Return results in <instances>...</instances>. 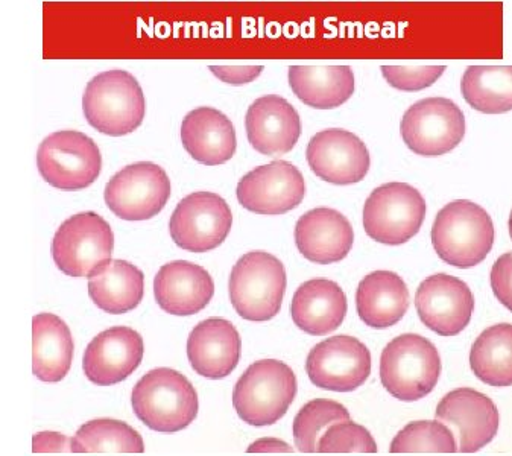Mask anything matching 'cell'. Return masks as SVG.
Segmentation results:
<instances>
[{
	"label": "cell",
	"mask_w": 512,
	"mask_h": 456,
	"mask_svg": "<svg viewBox=\"0 0 512 456\" xmlns=\"http://www.w3.org/2000/svg\"><path fill=\"white\" fill-rule=\"evenodd\" d=\"M131 403L140 422L166 434L186 429L200 409L195 388L172 368L146 373L134 387Z\"/></svg>",
	"instance_id": "obj_1"
},
{
	"label": "cell",
	"mask_w": 512,
	"mask_h": 456,
	"mask_svg": "<svg viewBox=\"0 0 512 456\" xmlns=\"http://www.w3.org/2000/svg\"><path fill=\"white\" fill-rule=\"evenodd\" d=\"M432 244L449 265L468 270L484 262L494 244L493 219L479 204L453 201L440 210L432 227Z\"/></svg>",
	"instance_id": "obj_2"
},
{
	"label": "cell",
	"mask_w": 512,
	"mask_h": 456,
	"mask_svg": "<svg viewBox=\"0 0 512 456\" xmlns=\"http://www.w3.org/2000/svg\"><path fill=\"white\" fill-rule=\"evenodd\" d=\"M145 95L139 81L125 70L99 73L87 84L83 111L99 133L121 137L133 133L145 119Z\"/></svg>",
	"instance_id": "obj_3"
},
{
	"label": "cell",
	"mask_w": 512,
	"mask_h": 456,
	"mask_svg": "<svg viewBox=\"0 0 512 456\" xmlns=\"http://www.w3.org/2000/svg\"><path fill=\"white\" fill-rule=\"evenodd\" d=\"M440 376V353L423 336L405 333L383 349L380 380L385 390L402 402H415L432 393Z\"/></svg>",
	"instance_id": "obj_4"
},
{
	"label": "cell",
	"mask_w": 512,
	"mask_h": 456,
	"mask_svg": "<svg viewBox=\"0 0 512 456\" xmlns=\"http://www.w3.org/2000/svg\"><path fill=\"white\" fill-rule=\"evenodd\" d=\"M297 396V377L285 362H254L242 374L233 391L239 417L251 426H269L285 417Z\"/></svg>",
	"instance_id": "obj_5"
},
{
	"label": "cell",
	"mask_w": 512,
	"mask_h": 456,
	"mask_svg": "<svg viewBox=\"0 0 512 456\" xmlns=\"http://www.w3.org/2000/svg\"><path fill=\"white\" fill-rule=\"evenodd\" d=\"M286 285L285 266L277 257L265 251H251L231 271V304L244 320H272L282 309Z\"/></svg>",
	"instance_id": "obj_6"
},
{
	"label": "cell",
	"mask_w": 512,
	"mask_h": 456,
	"mask_svg": "<svg viewBox=\"0 0 512 456\" xmlns=\"http://www.w3.org/2000/svg\"><path fill=\"white\" fill-rule=\"evenodd\" d=\"M114 235L110 224L95 212L78 213L64 221L52 241V257L66 276L87 279L111 259Z\"/></svg>",
	"instance_id": "obj_7"
},
{
	"label": "cell",
	"mask_w": 512,
	"mask_h": 456,
	"mask_svg": "<svg viewBox=\"0 0 512 456\" xmlns=\"http://www.w3.org/2000/svg\"><path fill=\"white\" fill-rule=\"evenodd\" d=\"M38 172L57 189L81 190L98 180L102 156L95 140L80 131H57L37 151Z\"/></svg>",
	"instance_id": "obj_8"
},
{
	"label": "cell",
	"mask_w": 512,
	"mask_h": 456,
	"mask_svg": "<svg viewBox=\"0 0 512 456\" xmlns=\"http://www.w3.org/2000/svg\"><path fill=\"white\" fill-rule=\"evenodd\" d=\"M426 212V200L411 184L386 183L365 203V232L380 244H406L420 232Z\"/></svg>",
	"instance_id": "obj_9"
},
{
	"label": "cell",
	"mask_w": 512,
	"mask_h": 456,
	"mask_svg": "<svg viewBox=\"0 0 512 456\" xmlns=\"http://www.w3.org/2000/svg\"><path fill=\"white\" fill-rule=\"evenodd\" d=\"M400 134L417 156H444L464 139L465 116L450 99H421L406 111Z\"/></svg>",
	"instance_id": "obj_10"
},
{
	"label": "cell",
	"mask_w": 512,
	"mask_h": 456,
	"mask_svg": "<svg viewBox=\"0 0 512 456\" xmlns=\"http://www.w3.org/2000/svg\"><path fill=\"white\" fill-rule=\"evenodd\" d=\"M171 197V180L165 169L139 162L117 172L105 187V204L125 221H146L165 209Z\"/></svg>",
	"instance_id": "obj_11"
},
{
	"label": "cell",
	"mask_w": 512,
	"mask_h": 456,
	"mask_svg": "<svg viewBox=\"0 0 512 456\" xmlns=\"http://www.w3.org/2000/svg\"><path fill=\"white\" fill-rule=\"evenodd\" d=\"M231 225L233 213L224 198L213 192H195L178 203L169 232L183 250L207 253L227 239Z\"/></svg>",
	"instance_id": "obj_12"
},
{
	"label": "cell",
	"mask_w": 512,
	"mask_h": 456,
	"mask_svg": "<svg viewBox=\"0 0 512 456\" xmlns=\"http://www.w3.org/2000/svg\"><path fill=\"white\" fill-rule=\"evenodd\" d=\"M306 370L313 385L350 393L370 377L371 353L364 342L353 336H333L310 350Z\"/></svg>",
	"instance_id": "obj_13"
},
{
	"label": "cell",
	"mask_w": 512,
	"mask_h": 456,
	"mask_svg": "<svg viewBox=\"0 0 512 456\" xmlns=\"http://www.w3.org/2000/svg\"><path fill=\"white\" fill-rule=\"evenodd\" d=\"M239 204L257 215H285L300 206L306 181L297 166L275 160L248 172L238 184Z\"/></svg>",
	"instance_id": "obj_14"
},
{
	"label": "cell",
	"mask_w": 512,
	"mask_h": 456,
	"mask_svg": "<svg viewBox=\"0 0 512 456\" xmlns=\"http://www.w3.org/2000/svg\"><path fill=\"white\" fill-rule=\"evenodd\" d=\"M306 156L313 174L338 186L359 183L370 171L367 145L341 128L315 134L307 145Z\"/></svg>",
	"instance_id": "obj_15"
},
{
	"label": "cell",
	"mask_w": 512,
	"mask_h": 456,
	"mask_svg": "<svg viewBox=\"0 0 512 456\" xmlns=\"http://www.w3.org/2000/svg\"><path fill=\"white\" fill-rule=\"evenodd\" d=\"M418 317L440 336H456L468 326L475 297L467 283L449 274L427 277L415 294Z\"/></svg>",
	"instance_id": "obj_16"
},
{
	"label": "cell",
	"mask_w": 512,
	"mask_h": 456,
	"mask_svg": "<svg viewBox=\"0 0 512 456\" xmlns=\"http://www.w3.org/2000/svg\"><path fill=\"white\" fill-rule=\"evenodd\" d=\"M435 417L453 428L461 453L478 452L491 443L499 431V411L493 400L471 388H458L446 394Z\"/></svg>",
	"instance_id": "obj_17"
},
{
	"label": "cell",
	"mask_w": 512,
	"mask_h": 456,
	"mask_svg": "<svg viewBox=\"0 0 512 456\" xmlns=\"http://www.w3.org/2000/svg\"><path fill=\"white\" fill-rule=\"evenodd\" d=\"M143 338L131 327H111L99 333L84 353L87 379L99 387H110L130 377L142 364Z\"/></svg>",
	"instance_id": "obj_18"
},
{
	"label": "cell",
	"mask_w": 512,
	"mask_h": 456,
	"mask_svg": "<svg viewBox=\"0 0 512 456\" xmlns=\"http://www.w3.org/2000/svg\"><path fill=\"white\" fill-rule=\"evenodd\" d=\"M248 142L263 156H285L301 136L298 111L282 96L266 95L250 105L245 118Z\"/></svg>",
	"instance_id": "obj_19"
},
{
	"label": "cell",
	"mask_w": 512,
	"mask_h": 456,
	"mask_svg": "<svg viewBox=\"0 0 512 456\" xmlns=\"http://www.w3.org/2000/svg\"><path fill=\"white\" fill-rule=\"evenodd\" d=\"M155 301L166 314L187 317L203 311L215 295V283L203 266L175 260L160 268L154 279Z\"/></svg>",
	"instance_id": "obj_20"
},
{
	"label": "cell",
	"mask_w": 512,
	"mask_h": 456,
	"mask_svg": "<svg viewBox=\"0 0 512 456\" xmlns=\"http://www.w3.org/2000/svg\"><path fill=\"white\" fill-rule=\"evenodd\" d=\"M242 341L238 329L224 318L201 321L187 339V358L196 373L207 379H224L241 359Z\"/></svg>",
	"instance_id": "obj_21"
},
{
	"label": "cell",
	"mask_w": 512,
	"mask_h": 456,
	"mask_svg": "<svg viewBox=\"0 0 512 456\" xmlns=\"http://www.w3.org/2000/svg\"><path fill=\"white\" fill-rule=\"evenodd\" d=\"M350 221L338 210L320 207L304 213L295 227L298 251L310 262L330 265L341 262L353 247Z\"/></svg>",
	"instance_id": "obj_22"
},
{
	"label": "cell",
	"mask_w": 512,
	"mask_h": 456,
	"mask_svg": "<svg viewBox=\"0 0 512 456\" xmlns=\"http://www.w3.org/2000/svg\"><path fill=\"white\" fill-rule=\"evenodd\" d=\"M181 142L189 156L206 166H219L233 159L238 148L230 119L212 107L190 111L181 124Z\"/></svg>",
	"instance_id": "obj_23"
},
{
	"label": "cell",
	"mask_w": 512,
	"mask_h": 456,
	"mask_svg": "<svg viewBox=\"0 0 512 456\" xmlns=\"http://www.w3.org/2000/svg\"><path fill=\"white\" fill-rule=\"evenodd\" d=\"M347 297L338 283L313 279L303 283L292 298V320L312 336L335 332L347 315Z\"/></svg>",
	"instance_id": "obj_24"
},
{
	"label": "cell",
	"mask_w": 512,
	"mask_h": 456,
	"mask_svg": "<svg viewBox=\"0 0 512 456\" xmlns=\"http://www.w3.org/2000/svg\"><path fill=\"white\" fill-rule=\"evenodd\" d=\"M359 317L373 329L396 326L409 308V289L402 277L391 271H374L358 286Z\"/></svg>",
	"instance_id": "obj_25"
},
{
	"label": "cell",
	"mask_w": 512,
	"mask_h": 456,
	"mask_svg": "<svg viewBox=\"0 0 512 456\" xmlns=\"http://www.w3.org/2000/svg\"><path fill=\"white\" fill-rule=\"evenodd\" d=\"M73 338L69 326L54 314L32 318V371L35 377L55 384L69 374L73 359Z\"/></svg>",
	"instance_id": "obj_26"
},
{
	"label": "cell",
	"mask_w": 512,
	"mask_h": 456,
	"mask_svg": "<svg viewBox=\"0 0 512 456\" xmlns=\"http://www.w3.org/2000/svg\"><path fill=\"white\" fill-rule=\"evenodd\" d=\"M289 86L309 107L332 110L353 96L356 80L348 66H291Z\"/></svg>",
	"instance_id": "obj_27"
},
{
	"label": "cell",
	"mask_w": 512,
	"mask_h": 456,
	"mask_svg": "<svg viewBox=\"0 0 512 456\" xmlns=\"http://www.w3.org/2000/svg\"><path fill=\"white\" fill-rule=\"evenodd\" d=\"M89 294L107 314H127L142 303L145 276L127 260H111L90 277Z\"/></svg>",
	"instance_id": "obj_28"
},
{
	"label": "cell",
	"mask_w": 512,
	"mask_h": 456,
	"mask_svg": "<svg viewBox=\"0 0 512 456\" xmlns=\"http://www.w3.org/2000/svg\"><path fill=\"white\" fill-rule=\"evenodd\" d=\"M470 365L484 384L509 387L512 384L511 324H497L484 330L471 347Z\"/></svg>",
	"instance_id": "obj_29"
},
{
	"label": "cell",
	"mask_w": 512,
	"mask_h": 456,
	"mask_svg": "<svg viewBox=\"0 0 512 456\" xmlns=\"http://www.w3.org/2000/svg\"><path fill=\"white\" fill-rule=\"evenodd\" d=\"M470 107L485 114H503L512 108L511 66H470L461 81Z\"/></svg>",
	"instance_id": "obj_30"
},
{
	"label": "cell",
	"mask_w": 512,
	"mask_h": 456,
	"mask_svg": "<svg viewBox=\"0 0 512 456\" xmlns=\"http://www.w3.org/2000/svg\"><path fill=\"white\" fill-rule=\"evenodd\" d=\"M73 453H143L142 435L127 423L113 418H96L81 426L70 440Z\"/></svg>",
	"instance_id": "obj_31"
},
{
	"label": "cell",
	"mask_w": 512,
	"mask_h": 456,
	"mask_svg": "<svg viewBox=\"0 0 512 456\" xmlns=\"http://www.w3.org/2000/svg\"><path fill=\"white\" fill-rule=\"evenodd\" d=\"M350 412L341 403L317 399L304 405L294 420V438L298 450L317 452L318 440L333 423L348 422Z\"/></svg>",
	"instance_id": "obj_32"
},
{
	"label": "cell",
	"mask_w": 512,
	"mask_h": 456,
	"mask_svg": "<svg viewBox=\"0 0 512 456\" xmlns=\"http://www.w3.org/2000/svg\"><path fill=\"white\" fill-rule=\"evenodd\" d=\"M391 453H455L458 452L452 429L441 422L409 423L389 447Z\"/></svg>",
	"instance_id": "obj_33"
},
{
	"label": "cell",
	"mask_w": 512,
	"mask_h": 456,
	"mask_svg": "<svg viewBox=\"0 0 512 456\" xmlns=\"http://www.w3.org/2000/svg\"><path fill=\"white\" fill-rule=\"evenodd\" d=\"M320 453H376L377 444L373 435L364 426L356 423H333L318 440Z\"/></svg>",
	"instance_id": "obj_34"
},
{
	"label": "cell",
	"mask_w": 512,
	"mask_h": 456,
	"mask_svg": "<svg viewBox=\"0 0 512 456\" xmlns=\"http://www.w3.org/2000/svg\"><path fill=\"white\" fill-rule=\"evenodd\" d=\"M444 70L446 66H382V75L394 89L418 92L437 83Z\"/></svg>",
	"instance_id": "obj_35"
},
{
	"label": "cell",
	"mask_w": 512,
	"mask_h": 456,
	"mask_svg": "<svg viewBox=\"0 0 512 456\" xmlns=\"http://www.w3.org/2000/svg\"><path fill=\"white\" fill-rule=\"evenodd\" d=\"M511 265V253H506L497 259L491 271L494 294L508 309L511 308Z\"/></svg>",
	"instance_id": "obj_36"
},
{
	"label": "cell",
	"mask_w": 512,
	"mask_h": 456,
	"mask_svg": "<svg viewBox=\"0 0 512 456\" xmlns=\"http://www.w3.org/2000/svg\"><path fill=\"white\" fill-rule=\"evenodd\" d=\"M210 70L230 86H245L256 80L263 72V66H210Z\"/></svg>",
	"instance_id": "obj_37"
},
{
	"label": "cell",
	"mask_w": 512,
	"mask_h": 456,
	"mask_svg": "<svg viewBox=\"0 0 512 456\" xmlns=\"http://www.w3.org/2000/svg\"><path fill=\"white\" fill-rule=\"evenodd\" d=\"M70 452V440L57 432H43L34 438V452Z\"/></svg>",
	"instance_id": "obj_38"
},
{
	"label": "cell",
	"mask_w": 512,
	"mask_h": 456,
	"mask_svg": "<svg viewBox=\"0 0 512 456\" xmlns=\"http://www.w3.org/2000/svg\"><path fill=\"white\" fill-rule=\"evenodd\" d=\"M248 453H292L291 446L275 438H263L251 444Z\"/></svg>",
	"instance_id": "obj_39"
}]
</instances>
